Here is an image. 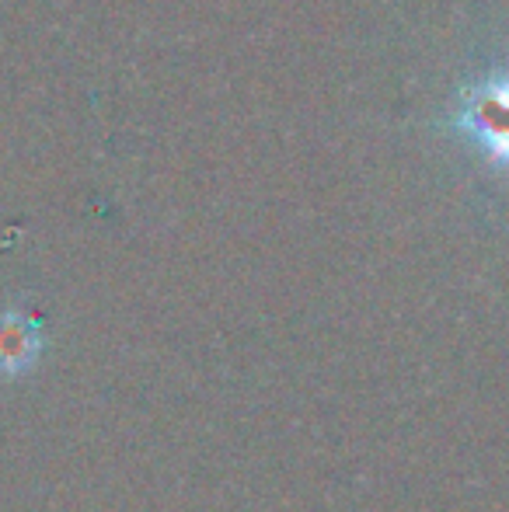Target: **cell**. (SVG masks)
I'll list each match as a JSON object with an SVG mask.
<instances>
[{
  "label": "cell",
  "instance_id": "1",
  "mask_svg": "<svg viewBox=\"0 0 509 512\" xmlns=\"http://www.w3.org/2000/svg\"><path fill=\"white\" fill-rule=\"evenodd\" d=\"M454 126L489 168L509 175V63L461 91Z\"/></svg>",
  "mask_w": 509,
  "mask_h": 512
}]
</instances>
